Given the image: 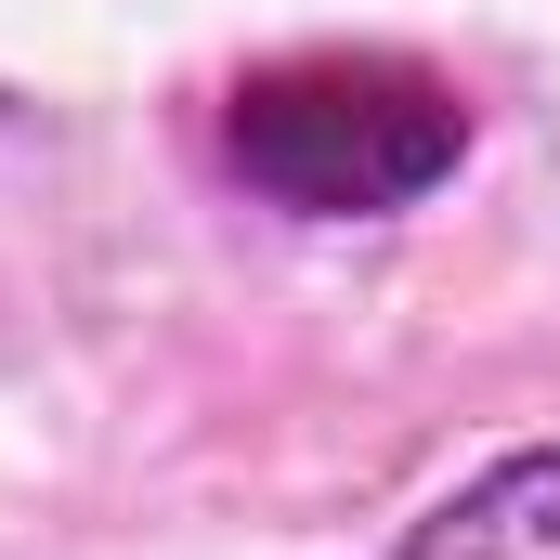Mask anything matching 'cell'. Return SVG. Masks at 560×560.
<instances>
[{"label": "cell", "instance_id": "cell-1", "mask_svg": "<svg viewBox=\"0 0 560 560\" xmlns=\"http://www.w3.org/2000/svg\"><path fill=\"white\" fill-rule=\"evenodd\" d=\"M222 170L287 222H392L469 170V92L418 52H275L222 92Z\"/></svg>", "mask_w": 560, "mask_h": 560}, {"label": "cell", "instance_id": "cell-2", "mask_svg": "<svg viewBox=\"0 0 560 560\" xmlns=\"http://www.w3.org/2000/svg\"><path fill=\"white\" fill-rule=\"evenodd\" d=\"M392 560H560V443H522V456L469 469L430 522H405Z\"/></svg>", "mask_w": 560, "mask_h": 560}]
</instances>
